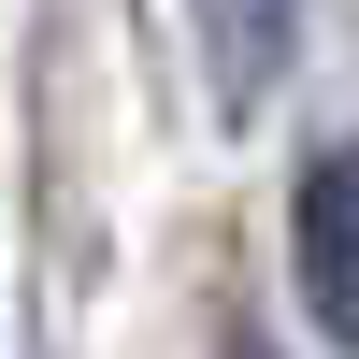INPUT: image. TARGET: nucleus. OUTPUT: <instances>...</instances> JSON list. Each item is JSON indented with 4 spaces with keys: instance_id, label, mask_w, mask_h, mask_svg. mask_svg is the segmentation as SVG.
<instances>
[{
    "instance_id": "obj_1",
    "label": "nucleus",
    "mask_w": 359,
    "mask_h": 359,
    "mask_svg": "<svg viewBox=\"0 0 359 359\" xmlns=\"http://www.w3.org/2000/svg\"><path fill=\"white\" fill-rule=\"evenodd\" d=\"M287 259H302L316 331H331V345H359V144H316V158H302V201H287Z\"/></svg>"
},
{
    "instance_id": "obj_2",
    "label": "nucleus",
    "mask_w": 359,
    "mask_h": 359,
    "mask_svg": "<svg viewBox=\"0 0 359 359\" xmlns=\"http://www.w3.org/2000/svg\"><path fill=\"white\" fill-rule=\"evenodd\" d=\"M287 72V0H201V86L216 115H259Z\"/></svg>"
},
{
    "instance_id": "obj_3",
    "label": "nucleus",
    "mask_w": 359,
    "mask_h": 359,
    "mask_svg": "<svg viewBox=\"0 0 359 359\" xmlns=\"http://www.w3.org/2000/svg\"><path fill=\"white\" fill-rule=\"evenodd\" d=\"M230 359H273V345H230Z\"/></svg>"
}]
</instances>
